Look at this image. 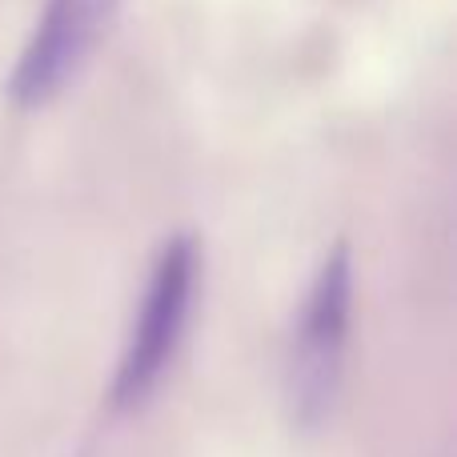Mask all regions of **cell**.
<instances>
[{
    "label": "cell",
    "mask_w": 457,
    "mask_h": 457,
    "mask_svg": "<svg viewBox=\"0 0 457 457\" xmlns=\"http://www.w3.org/2000/svg\"><path fill=\"white\" fill-rule=\"evenodd\" d=\"M197 285H201L197 237L189 233L169 237L149 269L145 297L137 305L133 329H129L117 378H112V405L117 410H141L157 394L165 373L173 370L177 349H181L193 321Z\"/></svg>",
    "instance_id": "obj_1"
},
{
    "label": "cell",
    "mask_w": 457,
    "mask_h": 457,
    "mask_svg": "<svg viewBox=\"0 0 457 457\" xmlns=\"http://www.w3.org/2000/svg\"><path fill=\"white\" fill-rule=\"evenodd\" d=\"M117 8L120 0H48L8 77V96L24 109L53 101L88 64Z\"/></svg>",
    "instance_id": "obj_3"
},
{
    "label": "cell",
    "mask_w": 457,
    "mask_h": 457,
    "mask_svg": "<svg viewBox=\"0 0 457 457\" xmlns=\"http://www.w3.org/2000/svg\"><path fill=\"white\" fill-rule=\"evenodd\" d=\"M349 329H353V257L349 245H333L305 293L285 365V394L301 429H317L333 413L345 373Z\"/></svg>",
    "instance_id": "obj_2"
}]
</instances>
